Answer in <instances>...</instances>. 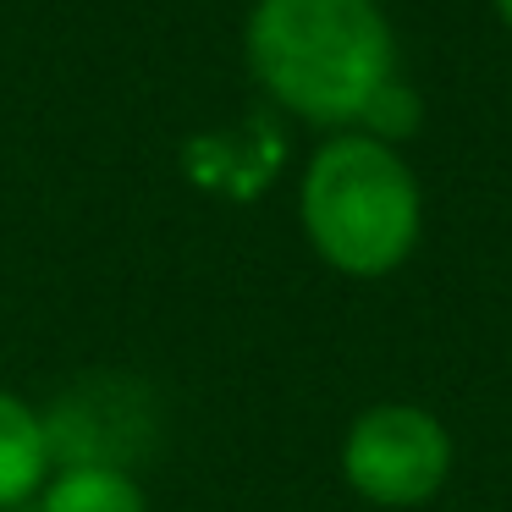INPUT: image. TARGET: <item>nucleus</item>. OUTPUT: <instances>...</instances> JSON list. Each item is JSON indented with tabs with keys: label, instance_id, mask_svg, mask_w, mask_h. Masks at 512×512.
Masks as SVG:
<instances>
[{
	"label": "nucleus",
	"instance_id": "f257e3e1",
	"mask_svg": "<svg viewBox=\"0 0 512 512\" xmlns=\"http://www.w3.org/2000/svg\"><path fill=\"white\" fill-rule=\"evenodd\" d=\"M243 50L270 100L320 127L364 122L397 83V45L375 0H259Z\"/></svg>",
	"mask_w": 512,
	"mask_h": 512
},
{
	"label": "nucleus",
	"instance_id": "39448f33",
	"mask_svg": "<svg viewBox=\"0 0 512 512\" xmlns=\"http://www.w3.org/2000/svg\"><path fill=\"white\" fill-rule=\"evenodd\" d=\"M45 512H149L127 468H61L45 490Z\"/></svg>",
	"mask_w": 512,
	"mask_h": 512
},
{
	"label": "nucleus",
	"instance_id": "423d86ee",
	"mask_svg": "<svg viewBox=\"0 0 512 512\" xmlns=\"http://www.w3.org/2000/svg\"><path fill=\"white\" fill-rule=\"evenodd\" d=\"M496 17H501V23L512 28V0H496Z\"/></svg>",
	"mask_w": 512,
	"mask_h": 512
},
{
	"label": "nucleus",
	"instance_id": "20e7f679",
	"mask_svg": "<svg viewBox=\"0 0 512 512\" xmlns=\"http://www.w3.org/2000/svg\"><path fill=\"white\" fill-rule=\"evenodd\" d=\"M50 468V441L45 419L23 397L0 391V507H17L45 485Z\"/></svg>",
	"mask_w": 512,
	"mask_h": 512
},
{
	"label": "nucleus",
	"instance_id": "f03ea898",
	"mask_svg": "<svg viewBox=\"0 0 512 512\" xmlns=\"http://www.w3.org/2000/svg\"><path fill=\"white\" fill-rule=\"evenodd\" d=\"M424 199L391 144L369 133L331 138L303 171V232L342 276H386L419 243Z\"/></svg>",
	"mask_w": 512,
	"mask_h": 512
},
{
	"label": "nucleus",
	"instance_id": "7ed1b4c3",
	"mask_svg": "<svg viewBox=\"0 0 512 512\" xmlns=\"http://www.w3.org/2000/svg\"><path fill=\"white\" fill-rule=\"evenodd\" d=\"M342 474L375 507H424L452 474V441L435 413L413 402H380L347 430Z\"/></svg>",
	"mask_w": 512,
	"mask_h": 512
}]
</instances>
